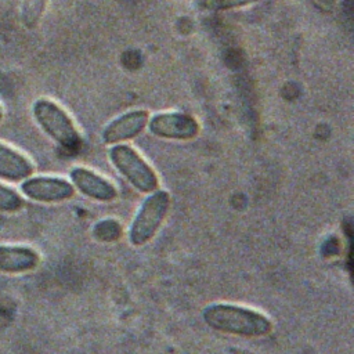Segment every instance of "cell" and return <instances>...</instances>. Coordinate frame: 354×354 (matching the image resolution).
<instances>
[{
    "instance_id": "6da1fadb",
    "label": "cell",
    "mask_w": 354,
    "mask_h": 354,
    "mask_svg": "<svg viewBox=\"0 0 354 354\" xmlns=\"http://www.w3.org/2000/svg\"><path fill=\"white\" fill-rule=\"evenodd\" d=\"M202 317L212 329L238 336L259 337L272 330V322L268 317L256 310L235 304H210L203 310Z\"/></svg>"
},
{
    "instance_id": "7a4b0ae2",
    "label": "cell",
    "mask_w": 354,
    "mask_h": 354,
    "mask_svg": "<svg viewBox=\"0 0 354 354\" xmlns=\"http://www.w3.org/2000/svg\"><path fill=\"white\" fill-rule=\"evenodd\" d=\"M32 113L41 130L66 149H76L82 137L66 111L50 98H39L32 105Z\"/></svg>"
},
{
    "instance_id": "3957f363",
    "label": "cell",
    "mask_w": 354,
    "mask_h": 354,
    "mask_svg": "<svg viewBox=\"0 0 354 354\" xmlns=\"http://www.w3.org/2000/svg\"><path fill=\"white\" fill-rule=\"evenodd\" d=\"M109 159L116 170L140 192L151 194L158 189L159 180L155 170L141 155L126 144H115L109 149Z\"/></svg>"
},
{
    "instance_id": "277c9868",
    "label": "cell",
    "mask_w": 354,
    "mask_h": 354,
    "mask_svg": "<svg viewBox=\"0 0 354 354\" xmlns=\"http://www.w3.org/2000/svg\"><path fill=\"white\" fill-rule=\"evenodd\" d=\"M170 207V195L163 189L151 192L137 212L129 231V241L134 246L149 242L162 225Z\"/></svg>"
},
{
    "instance_id": "5b68a950",
    "label": "cell",
    "mask_w": 354,
    "mask_h": 354,
    "mask_svg": "<svg viewBox=\"0 0 354 354\" xmlns=\"http://www.w3.org/2000/svg\"><path fill=\"white\" fill-rule=\"evenodd\" d=\"M21 192L36 202L58 203L71 199L75 195V187L61 177L30 176L22 181Z\"/></svg>"
},
{
    "instance_id": "8992f818",
    "label": "cell",
    "mask_w": 354,
    "mask_h": 354,
    "mask_svg": "<svg viewBox=\"0 0 354 354\" xmlns=\"http://www.w3.org/2000/svg\"><path fill=\"white\" fill-rule=\"evenodd\" d=\"M147 124L153 136L167 140H191L199 133L198 122L184 112L156 113Z\"/></svg>"
},
{
    "instance_id": "52a82bcc",
    "label": "cell",
    "mask_w": 354,
    "mask_h": 354,
    "mask_svg": "<svg viewBox=\"0 0 354 354\" xmlns=\"http://www.w3.org/2000/svg\"><path fill=\"white\" fill-rule=\"evenodd\" d=\"M149 115L144 109L129 111L112 122H109L102 133L101 138L105 144H119L137 137L147 126Z\"/></svg>"
},
{
    "instance_id": "ba28073f",
    "label": "cell",
    "mask_w": 354,
    "mask_h": 354,
    "mask_svg": "<svg viewBox=\"0 0 354 354\" xmlns=\"http://www.w3.org/2000/svg\"><path fill=\"white\" fill-rule=\"evenodd\" d=\"M72 185L83 195L100 201L111 202L118 196V191L108 180L86 167H75L69 173Z\"/></svg>"
},
{
    "instance_id": "9c48e42d",
    "label": "cell",
    "mask_w": 354,
    "mask_h": 354,
    "mask_svg": "<svg viewBox=\"0 0 354 354\" xmlns=\"http://www.w3.org/2000/svg\"><path fill=\"white\" fill-rule=\"evenodd\" d=\"M40 263L39 253L24 245H0V272L22 274L35 270Z\"/></svg>"
},
{
    "instance_id": "30bf717a",
    "label": "cell",
    "mask_w": 354,
    "mask_h": 354,
    "mask_svg": "<svg viewBox=\"0 0 354 354\" xmlns=\"http://www.w3.org/2000/svg\"><path fill=\"white\" fill-rule=\"evenodd\" d=\"M35 171V166L29 158H26L18 149L0 141V178L18 183L30 177Z\"/></svg>"
},
{
    "instance_id": "8fae6325",
    "label": "cell",
    "mask_w": 354,
    "mask_h": 354,
    "mask_svg": "<svg viewBox=\"0 0 354 354\" xmlns=\"http://www.w3.org/2000/svg\"><path fill=\"white\" fill-rule=\"evenodd\" d=\"M24 207L22 196L12 188L0 183V212L15 213Z\"/></svg>"
},
{
    "instance_id": "7c38bea8",
    "label": "cell",
    "mask_w": 354,
    "mask_h": 354,
    "mask_svg": "<svg viewBox=\"0 0 354 354\" xmlns=\"http://www.w3.org/2000/svg\"><path fill=\"white\" fill-rule=\"evenodd\" d=\"M94 236L98 241L102 242H112L115 239H118L122 234V227L120 224L113 220V218H106V220H101L100 223H97L94 225Z\"/></svg>"
},
{
    "instance_id": "4fadbf2b",
    "label": "cell",
    "mask_w": 354,
    "mask_h": 354,
    "mask_svg": "<svg viewBox=\"0 0 354 354\" xmlns=\"http://www.w3.org/2000/svg\"><path fill=\"white\" fill-rule=\"evenodd\" d=\"M257 0H209V7L217 11H225L231 8L243 7L248 4H252Z\"/></svg>"
},
{
    "instance_id": "5bb4252c",
    "label": "cell",
    "mask_w": 354,
    "mask_h": 354,
    "mask_svg": "<svg viewBox=\"0 0 354 354\" xmlns=\"http://www.w3.org/2000/svg\"><path fill=\"white\" fill-rule=\"evenodd\" d=\"M315 8H318L322 12H333L336 0H310Z\"/></svg>"
},
{
    "instance_id": "9a60e30c",
    "label": "cell",
    "mask_w": 354,
    "mask_h": 354,
    "mask_svg": "<svg viewBox=\"0 0 354 354\" xmlns=\"http://www.w3.org/2000/svg\"><path fill=\"white\" fill-rule=\"evenodd\" d=\"M3 118H4V111H3V106L0 105V122H1Z\"/></svg>"
}]
</instances>
